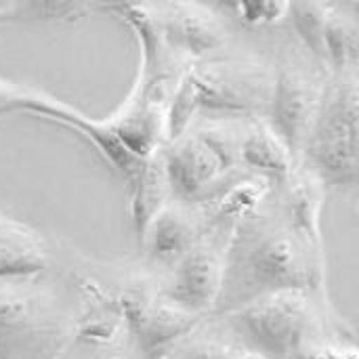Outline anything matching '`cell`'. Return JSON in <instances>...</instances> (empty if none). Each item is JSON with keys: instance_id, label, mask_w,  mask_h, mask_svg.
<instances>
[{"instance_id": "cell-1", "label": "cell", "mask_w": 359, "mask_h": 359, "mask_svg": "<svg viewBox=\"0 0 359 359\" xmlns=\"http://www.w3.org/2000/svg\"><path fill=\"white\" fill-rule=\"evenodd\" d=\"M280 290H303L330 305L326 263L311 257L282 210L259 208L238 221L227 236L221 290L210 318Z\"/></svg>"}, {"instance_id": "cell-2", "label": "cell", "mask_w": 359, "mask_h": 359, "mask_svg": "<svg viewBox=\"0 0 359 359\" xmlns=\"http://www.w3.org/2000/svg\"><path fill=\"white\" fill-rule=\"evenodd\" d=\"M78 311L46 273L0 280V359H61Z\"/></svg>"}, {"instance_id": "cell-3", "label": "cell", "mask_w": 359, "mask_h": 359, "mask_svg": "<svg viewBox=\"0 0 359 359\" xmlns=\"http://www.w3.org/2000/svg\"><path fill=\"white\" fill-rule=\"evenodd\" d=\"M229 339L271 359H286L307 341L345 320L313 294L280 290L217 318Z\"/></svg>"}, {"instance_id": "cell-4", "label": "cell", "mask_w": 359, "mask_h": 359, "mask_svg": "<svg viewBox=\"0 0 359 359\" xmlns=\"http://www.w3.org/2000/svg\"><path fill=\"white\" fill-rule=\"evenodd\" d=\"M358 72L328 74L301 164L326 189H355L359 181Z\"/></svg>"}, {"instance_id": "cell-5", "label": "cell", "mask_w": 359, "mask_h": 359, "mask_svg": "<svg viewBox=\"0 0 359 359\" xmlns=\"http://www.w3.org/2000/svg\"><path fill=\"white\" fill-rule=\"evenodd\" d=\"M181 76L198 114L208 111V116L240 120L265 118L273 86V65L261 57H210L187 63Z\"/></svg>"}, {"instance_id": "cell-6", "label": "cell", "mask_w": 359, "mask_h": 359, "mask_svg": "<svg viewBox=\"0 0 359 359\" xmlns=\"http://www.w3.org/2000/svg\"><path fill=\"white\" fill-rule=\"evenodd\" d=\"M324 84L326 76L299 55H284L273 65V86L263 120L286 143L297 164H301Z\"/></svg>"}, {"instance_id": "cell-7", "label": "cell", "mask_w": 359, "mask_h": 359, "mask_svg": "<svg viewBox=\"0 0 359 359\" xmlns=\"http://www.w3.org/2000/svg\"><path fill=\"white\" fill-rule=\"evenodd\" d=\"M15 111H27L34 116H42V118H48L57 124H63V126L80 133L124 177L126 183H130L133 177L137 175V170L141 168L143 160L133 156L122 145V141L109 128L107 120H93L88 116H84L80 109H76L74 105H69L40 88L19 84V82H13V80L0 76V118L6 114H15Z\"/></svg>"}, {"instance_id": "cell-8", "label": "cell", "mask_w": 359, "mask_h": 359, "mask_svg": "<svg viewBox=\"0 0 359 359\" xmlns=\"http://www.w3.org/2000/svg\"><path fill=\"white\" fill-rule=\"evenodd\" d=\"M229 231L208 229L204 238L168 271L162 292L175 305L210 318L223 278V252Z\"/></svg>"}, {"instance_id": "cell-9", "label": "cell", "mask_w": 359, "mask_h": 359, "mask_svg": "<svg viewBox=\"0 0 359 359\" xmlns=\"http://www.w3.org/2000/svg\"><path fill=\"white\" fill-rule=\"evenodd\" d=\"M166 50L196 63L217 55L229 40V27L215 6L202 2H168L154 4Z\"/></svg>"}, {"instance_id": "cell-10", "label": "cell", "mask_w": 359, "mask_h": 359, "mask_svg": "<svg viewBox=\"0 0 359 359\" xmlns=\"http://www.w3.org/2000/svg\"><path fill=\"white\" fill-rule=\"evenodd\" d=\"M164 164L172 200L191 206H198L227 179L236 177L223 170L217 156L191 130L164 145Z\"/></svg>"}, {"instance_id": "cell-11", "label": "cell", "mask_w": 359, "mask_h": 359, "mask_svg": "<svg viewBox=\"0 0 359 359\" xmlns=\"http://www.w3.org/2000/svg\"><path fill=\"white\" fill-rule=\"evenodd\" d=\"M206 233L200 210L191 204L170 200L139 236L143 265L149 269H172Z\"/></svg>"}, {"instance_id": "cell-12", "label": "cell", "mask_w": 359, "mask_h": 359, "mask_svg": "<svg viewBox=\"0 0 359 359\" xmlns=\"http://www.w3.org/2000/svg\"><path fill=\"white\" fill-rule=\"evenodd\" d=\"M282 215L292 231L320 263H326V248L322 236V210L326 202V187L303 164L292 172L290 181L282 187Z\"/></svg>"}, {"instance_id": "cell-13", "label": "cell", "mask_w": 359, "mask_h": 359, "mask_svg": "<svg viewBox=\"0 0 359 359\" xmlns=\"http://www.w3.org/2000/svg\"><path fill=\"white\" fill-rule=\"evenodd\" d=\"M271 189L273 187L267 181L248 172H238L221 187H217L196 208L206 223V231H231L238 221L263 208Z\"/></svg>"}, {"instance_id": "cell-14", "label": "cell", "mask_w": 359, "mask_h": 359, "mask_svg": "<svg viewBox=\"0 0 359 359\" xmlns=\"http://www.w3.org/2000/svg\"><path fill=\"white\" fill-rule=\"evenodd\" d=\"M240 166L244 172L267 181L271 187H284L299 168L286 143L263 118H252L244 126Z\"/></svg>"}, {"instance_id": "cell-15", "label": "cell", "mask_w": 359, "mask_h": 359, "mask_svg": "<svg viewBox=\"0 0 359 359\" xmlns=\"http://www.w3.org/2000/svg\"><path fill=\"white\" fill-rule=\"evenodd\" d=\"M53 252L42 233L0 212V280L46 273Z\"/></svg>"}, {"instance_id": "cell-16", "label": "cell", "mask_w": 359, "mask_h": 359, "mask_svg": "<svg viewBox=\"0 0 359 359\" xmlns=\"http://www.w3.org/2000/svg\"><path fill=\"white\" fill-rule=\"evenodd\" d=\"M95 11H105L116 15L122 23L130 27L139 42L141 61L137 78L149 82L154 78L168 74V50L164 44L162 27L154 4H133V2H116V4H97Z\"/></svg>"}, {"instance_id": "cell-17", "label": "cell", "mask_w": 359, "mask_h": 359, "mask_svg": "<svg viewBox=\"0 0 359 359\" xmlns=\"http://www.w3.org/2000/svg\"><path fill=\"white\" fill-rule=\"evenodd\" d=\"M128 185L130 198V217L137 236L143 233L147 223L172 200L166 164H164V147L154 151L141 162V168L133 177Z\"/></svg>"}, {"instance_id": "cell-18", "label": "cell", "mask_w": 359, "mask_h": 359, "mask_svg": "<svg viewBox=\"0 0 359 359\" xmlns=\"http://www.w3.org/2000/svg\"><path fill=\"white\" fill-rule=\"evenodd\" d=\"M359 23L355 4H330L324 32V67L328 74L358 69Z\"/></svg>"}, {"instance_id": "cell-19", "label": "cell", "mask_w": 359, "mask_h": 359, "mask_svg": "<svg viewBox=\"0 0 359 359\" xmlns=\"http://www.w3.org/2000/svg\"><path fill=\"white\" fill-rule=\"evenodd\" d=\"M244 126L240 118L229 116H208L198 124H191L189 130L217 156L227 175L244 172L240 166V145L244 137Z\"/></svg>"}, {"instance_id": "cell-20", "label": "cell", "mask_w": 359, "mask_h": 359, "mask_svg": "<svg viewBox=\"0 0 359 359\" xmlns=\"http://www.w3.org/2000/svg\"><path fill=\"white\" fill-rule=\"evenodd\" d=\"M231 345L233 341L219 320L208 318L166 353L175 359H227Z\"/></svg>"}, {"instance_id": "cell-21", "label": "cell", "mask_w": 359, "mask_h": 359, "mask_svg": "<svg viewBox=\"0 0 359 359\" xmlns=\"http://www.w3.org/2000/svg\"><path fill=\"white\" fill-rule=\"evenodd\" d=\"M330 4L326 2H290L288 17L305 48L324 67V32Z\"/></svg>"}, {"instance_id": "cell-22", "label": "cell", "mask_w": 359, "mask_h": 359, "mask_svg": "<svg viewBox=\"0 0 359 359\" xmlns=\"http://www.w3.org/2000/svg\"><path fill=\"white\" fill-rule=\"evenodd\" d=\"M286 359H359L353 328L343 322L301 345Z\"/></svg>"}, {"instance_id": "cell-23", "label": "cell", "mask_w": 359, "mask_h": 359, "mask_svg": "<svg viewBox=\"0 0 359 359\" xmlns=\"http://www.w3.org/2000/svg\"><path fill=\"white\" fill-rule=\"evenodd\" d=\"M95 6L84 2H0V21L80 19Z\"/></svg>"}, {"instance_id": "cell-24", "label": "cell", "mask_w": 359, "mask_h": 359, "mask_svg": "<svg viewBox=\"0 0 359 359\" xmlns=\"http://www.w3.org/2000/svg\"><path fill=\"white\" fill-rule=\"evenodd\" d=\"M229 8L248 25H269L288 17L290 2H233Z\"/></svg>"}, {"instance_id": "cell-25", "label": "cell", "mask_w": 359, "mask_h": 359, "mask_svg": "<svg viewBox=\"0 0 359 359\" xmlns=\"http://www.w3.org/2000/svg\"><path fill=\"white\" fill-rule=\"evenodd\" d=\"M76 345V343H74ZM80 347V345H78ZM84 351L82 358L74 359H145L143 353L137 349V345L133 341H126V343H120L116 347H105V349H88V347H80ZM61 359H72L69 353L65 351V355Z\"/></svg>"}, {"instance_id": "cell-26", "label": "cell", "mask_w": 359, "mask_h": 359, "mask_svg": "<svg viewBox=\"0 0 359 359\" xmlns=\"http://www.w3.org/2000/svg\"><path fill=\"white\" fill-rule=\"evenodd\" d=\"M227 359H271L267 358V355H263V353H257V351H252V349H246V347H240V345H231V349H229V355Z\"/></svg>"}, {"instance_id": "cell-27", "label": "cell", "mask_w": 359, "mask_h": 359, "mask_svg": "<svg viewBox=\"0 0 359 359\" xmlns=\"http://www.w3.org/2000/svg\"><path fill=\"white\" fill-rule=\"evenodd\" d=\"M151 359H175L172 355H168V353H162V355H156V358Z\"/></svg>"}]
</instances>
